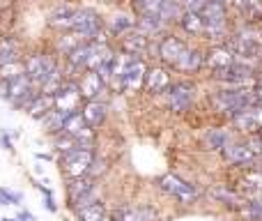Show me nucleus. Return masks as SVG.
Instances as JSON below:
<instances>
[{"mask_svg":"<svg viewBox=\"0 0 262 221\" xmlns=\"http://www.w3.org/2000/svg\"><path fill=\"white\" fill-rule=\"evenodd\" d=\"M230 51L237 55V60H255L262 55V26L249 23L239 28L235 37L230 39Z\"/></svg>","mask_w":262,"mask_h":221,"instance_id":"1","label":"nucleus"},{"mask_svg":"<svg viewBox=\"0 0 262 221\" xmlns=\"http://www.w3.org/2000/svg\"><path fill=\"white\" fill-rule=\"evenodd\" d=\"M212 104L216 111L228 113L235 117L237 113L253 106V88H228V90H219L212 95Z\"/></svg>","mask_w":262,"mask_h":221,"instance_id":"2","label":"nucleus"},{"mask_svg":"<svg viewBox=\"0 0 262 221\" xmlns=\"http://www.w3.org/2000/svg\"><path fill=\"white\" fill-rule=\"evenodd\" d=\"M37 90H35V81L28 76V72H21L16 76L5 81V97L12 102V106L26 111L30 106V102L35 99Z\"/></svg>","mask_w":262,"mask_h":221,"instance_id":"3","label":"nucleus"},{"mask_svg":"<svg viewBox=\"0 0 262 221\" xmlns=\"http://www.w3.org/2000/svg\"><path fill=\"white\" fill-rule=\"evenodd\" d=\"M72 30L76 32V35H81L83 42H95V39L104 42V37H101V18H99V14L90 7H81L74 12Z\"/></svg>","mask_w":262,"mask_h":221,"instance_id":"4","label":"nucleus"},{"mask_svg":"<svg viewBox=\"0 0 262 221\" xmlns=\"http://www.w3.org/2000/svg\"><path fill=\"white\" fill-rule=\"evenodd\" d=\"M92 162H95V150L90 148H78L69 154H62L60 157V164H62V171L67 173V177H83L90 173Z\"/></svg>","mask_w":262,"mask_h":221,"instance_id":"5","label":"nucleus"},{"mask_svg":"<svg viewBox=\"0 0 262 221\" xmlns=\"http://www.w3.org/2000/svg\"><path fill=\"white\" fill-rule=\"evenodd\" d=\"M200 14H203L205 26H207L205 35L209 39H223L226 37V5L219 0H209Z\"/></svg>","mask_w":262,"mask_h":221,"instance_id":"6","label":"nucleus"},{"mask_svg":"<svg viewBox=\"0 0 262 221\" xmlns=\"http://www.w3.org/2000/svg\"><path fill=\"white\" fill-rule=\"evenodd\" d=\"M26 72L28 76L35 81V86H44L55 72H60L55 60L51 55H44V53H32L26 58Z\"/></svg>","mask_w":262,"mask_h":221,"instance_id":"7","label":"nucleus"},{"mask_svg":"<svg viewBox=\"0 0 262 221\" xmlns=\"http://www.w3.org/2000/svg\"><path fill=\"white\" fill-rule=\"evenodd\" d=\"M159 187H161V191H166L168 196L177 198L180 203H184V205H191V203L198 200V189H195L193 185H189V182H184L182 177L172 175V173L163 175L161 180H159Z\"/></svg>","mask_w":262,"mask_h":221,"instance_id":"8","label":"nucleus"},{"mask_svg":"<svg viewBox=\"0 0 262 221\" xmlns=\"http://www.w3.org/2000/svg\"><path fill=\"white\" fill-rule=\"evenodd\" d=\"M193 97H195V88L191 86V83H172V86L166 90L168 109L175 111V113L189 111L191 104H193Z\"/></svg>","mask_w":262,"mask_h":221,"instance_id":"9","label":"nucleus"},{"mask_svg":"<svg viewBox=\"0 0 262 221\" xmlns=\"http://www.w3.org/2000/svg\"><path fill=\"white\" fill-rule=\"evenodd\" d=\"M223 159H226L230 166H244V168H251L255 162H258V157H255V152L251 150V145L246 143V140H232L230 145H228L226 150H223Z\"/></svg>","mask_w":262,"mask_h":221,"instance_id":"10","label":"nucleus"},{"mask_svg":"<svg viewBox=\"0 0 262 221\" xmlns=\"http://www.w3.org/2000/svg\"><path fill=\"white\" fill-rule=\"evenodd\" d=\"M81 99H83V95H81V88H78V83H64L62 90L55 95L53 102H55V109L76 113V111L83 109Z\"/></svg>","mask_w":262,"mask_h":221,"instance_id":"11","label":"nucleus"},{"mask_svg":"<svg viewBox=\"0 0 262 221\" xmlns=\"http://www.w3.org/2000/svg\"><path fill=\"white\" fill-rule=\"evenodd\" d=\"M149 69L145 67V63L140 58H134L122 78V90L124 92H138L140 88H145V78H147Z\"/></svg>","mask_w":262,"mask_h":221,"instance_id":"12","label":"nucleus"},{"mask_svg":"<svg viewBox=\"0 0 262 221\" xmlns=\"http://www.w3.org/2000/svg\"><path fill=\"white\" fill-rule=\"evenodd\" d=\"M78 88H81L83 99L90 102V99H97V97L106 90V81L99 76L97 69H88V72L81 76V81H78Z\"/></svg>","mask_w":262,"mask_h":221,"instance_id":"13","label":"nucleus"},{"mask_svg":"<svg viewBox=\"0 0 262 221\" xmlns=\"http://www.w3.org/2000/svg\"><path fill=\"white\" fill-rule=\"evenodd\" d=\"M81 115H83V120H85V125L90 127V129L97 131V129H99V127L106 122V115H108V106H106L104 102H99V99H90V102H85V104H83Z\"/></svg>","mask_w":262,"mask_h":221,"instance_id":"14","label":"nucleus"},{"mask_svg":"<svg viewBox=\"0 0 262 221\" xmlns=\"http://www.w3.org/2000/svg\"><path fill=\"white\" fill-rule=\"evenodd\" d=\"M186 49H189V46H186L180 37H166V39L159 44V58H161L163 63L175 67V65L180 63L182 55L186 53Z\"/></svg>","mask_w":262,"mask_h":221,"instance_id":"15","label":"nucleus"},{"mask_svg":"<svg viewBox=\"0 0 262 221\" xmlns=\"http://www.w3.org/2000/svg\"><path fill=\"white\" fill-rule=\"evenodd\" d=\"M237 63V55L232 53L226 46H214L207 55H205V65H207L212 72H221V69H228L230 65Z\"/></svg>","mask_w":262,"mask_h":221,"instance_id":"16","label":"nucleus"},{"mask_svg":"<svg viewBox=\"0 0 262 221\" xmlns=\"http://www.w3.org/2000/svg\"><path fill=\"white\" fill-rule=\"evenodd\" d=\"M209 196H212L214 200H219V203H223V205H228V208H232V210H239L242 205L246 203L244 196H242L239 191L230 189L228 185H216V187H212Z\"/></svg>","mask_w":262,"mask_h":221,"instance_id":"17","label":"nucleus"},{"mask_svg":"<svg viewBox=\"0 0 262 221\" xmlns=\"http://www.w3.org/2000/svg\"><path fill=\"white\" fill-rule=\"evenodd\" d=\"M232 140L235 138H232V134L228 129H209V131H205V136H203L205 150H212V152H223Z\"/></svg>","mask_w":262,"mask_h":221,"instance_id":"18","label":"nucleus"},{"mask_svg":"<svg viewBox=\"0 0 262 221\" xmlns=\"http://www.w3.org/2000/svg\"><path fill=\"white\" fill-rule=\"evenodd\" d=\"M168 88H170V76H168L166 69H161V67L149 69L147 78H145V90H147L149 95H161Z\"/></svg>","mask_w":262,"mask_h":221,"instance_id":"19","label":"nucleus"},{"mask_svg":"<svg viewBox=\"0 0 262 221\" xmlns=\"http://www.w3.org/2000/svg\"><path fill=\"white\" fill-rule=\"evenodd\" d=\"M113 221H157V212L152 208H120L111 214Z\"/></svg>","mask_w":262,"mask_h":221,"instance_id":"20","label":"nucleus"},{"mask_svg":"<svg viewBox=\"0 0 262 221\" xmlns=\"http://www.w3.org/2000/svg\"><path fill=\"white\" fill-rule=\"evenodd\" d=\"M74 12H76V9L69 7V5H60V7L51 9V14H49V26L58 28V30L69 32V30H72V26H74Z\"/></svg>","mask_w":262,"mask_h":221,"instance_id":"21","label":"nucleus"},{"mask_svg":"<svg viewBox=\"0 0 262 221\" xmlns=\"http://www.w3.org/2000/svg\"><path fill=\"white\" fill-rule=\"evenodd\" d=\"M122 46H124V53H131L136 55V58H140V55L147 51V35L140 30H129L127 35L122 37Z\"/></svg>","mask_w":262,"mask_h":221,"instance_id":"22","label":"nucleus"},{"mask_svg":"<svg viewBox=\"0 0 262 221\" xmlns=\"http://www.w3.org/2000/svg\"><path fill=\"white\" fill-rule=\"evenodd\" d=\"M97 185H95V177L90 175H83V177H72L67 185V196H69V203H74L76 198H81V196L90 194V191H95Z\"/></svg>","mask_w":262,"mask_h":221,"instance_id":"23","label":"nucleus"},{"mask_svg":"<svg viewBox=\"0 0 262 221\" xmlns=\"http://www.w3.org/2000/svg\"><path fill=\"white\" fill-rule=\"evenodd\" d=\"M55 109V102L51 99V97H46V95H41V92H37L35 95V99L30 102V106H28V115L30 117H35V120H44L46 115H49L51 111Z\"/></svg>","mask_w":262,"mask_h":221,"instance_id":"24","label":"nucleus"},{"mask_svg":"<svg viewBox=\"0 0 262 221\" xmlns=\"http://www.w3.org/2000/svg\"><path fill=\"white\" fill-rule=\"evenodd\" d=\"M69 115H72V113H69V111L53 109V111H51L49 115H46L41 122H44V127H46V131H49V134L58 136V134H64V125H67Z\"/></svg>","mask_w":262,"mask_h":221,"instance_id":"25","label":"nucleus"},{"mask_svg":"<svg viewBox=\"0 0 262 221\" xmlns=\"http://www.w3.org/2000/svg\"><path fill=\"white\" fill-rule=\"evenodd\" d=\"M180 23H182V28H184V32H189V35H205V30H207L205 18L200 12H184Z\"/></svg>","mask_w":262,"mask_h":221,"instance_id":"26","label":"nucleus"},{"mask_svg":"<svg viewBox=\"0 0 262 221\" xmlns=\"http://www.w3.org/2000/svg\"><path fill=\"white\" fill-rule=\"evenodd\" d=\"M205 65V55L200 53V51L195 49H186V53L180 58V63L175 65V69H180V72H198L200 67Z\"/></svg>","mask_w":262,"mask_h":221,"instance_id":"27","label":"nucleus"},{"mask_svg":"<svg viewBox=\"0 0 262 221\" xmlns=\"http://www.w3.org/2000/svg\"><path fill=\"white\" fill-rule=\"evenodd\" d=\"M163 26H166V21H163L159 14H140L138 23H136V28H138L140 32H145V35H159V32L163 30Z\"/></svg>","mask_w":262,"mask_h":221,"instance_id":"28","label":"nucleus"},{"mask_svg":"<svg viewBox=\"0 0 262 221\" xmlns=\"http://www.w3.org/2000/svg\"><path fill=\"white\" fill-rule=\"evenodd\" d=\"M18 63V44L14 39H3L0 42V67Z\"/></svg>","mask_w":262,"mask_h":221,"instance_id":"29","label":"nucleus"},{"mask_svg":"<svg viewBox=\"0 0 262 221\" xmlns=\"http://www.w3.org/2000/svg\"><path fill=\"white\" fill-rule=\"evenodd\" d=\"M134 28H136V21L131 16H127V14H115V16L111 18V30H113L115 35H127Z\"/></svg>","mask_w":262,"mask_h":221,"instance_id":"30","label":"nucleus"},{"mask_svg":"<svg viewBox=\"0 0 262 221\" xmlns=\"http://www.w3.org/2000/svg\"><path fill=\"white\" fill-rule=\"evenodd\" d=\"M53 145H55V150L60 152V157L81 148V145H78V140L74 138V136H69V134H58V136H55V140H53Z\"/></svg>","mask_w":262,"mask_h":221,"instance_id":"31","label":"nucleus"},{"mask_svg":"<svg viewBox=\"0 0 262 221\" xmlns=\"http://www.w3.org/2000/svg\"><path fill=\"white\" fill-rule=\"evenodd\" d=\"M106 219H108L106 217V208L101 203H95L78 212V221H106Z\"/></svg>","mask_w":262,"mask_h":221,"instance_id":"32","label":"nucleus"},{"mask_svg":"<svg viewBox=\"0 0 262 221\" xmlns=\"http://www.w3.org/2000/svg\"><path fill=\"white\" fill-rule=\"evenodd\" d=\"M95 203H99V198H97V189L90 191V194H85V196H81V198H76L74 203H69V208H74V212L78 214L81 210L90 208V205H95Z\"/></svg>","mask_w":262,"mask_h":221,"instance_id":"33","label":"nucleus"},{"mask_svg":"<svg viewBox=\"0 0 262 221\" xmlns=\"http://www.w3.org/2000/svg\"><path fill=\"white\" fill-rule=\"evenodd\" d=\"M23 200V196L18 191H12L7 187H0V205H18Z\"/></svg>","mask_w":262,"mask_h":221,"instance_id":"34","label":"nucleus"},{"mask_svg":"<svg viewBox=\"0 0 262 221\" xmlns=\"http://www.w3.org/2000/svg\"><path fill=\"white\" fill-rule=\"evenodd\" d=\"M104 168H106V162H104V159H97V157H95V162H92V168H90V173H88V175H90V177H97V175H101V173H104Z\"/></svg>","mask_w":262,"mask_h":221,"instance_id":"35","label":"nucleus"},{"mask_svg":"<svg viewBox=\"0 0 262 221\" xmlns=\"http://www.w3.org/2000/svg\"><path fill=\"white\" fill-rule=\"evenodd\" d=\"M0 140H3V145L9 150V152H12V150H14V148H12V140H9V136L5 134V131H3V134H0Z\"/></svg>","mask_w":262,"mask_h":221,"instance_id":"36","label":"nucleus"},{"mask_svg":"<svg viewBox=\"0 0 262 221\" xmlns=\"http://www.w3.org/2000/svg\"><path fill=\"white\" fill-rule=\"evenodd\" d=\"M44 205H46V210H49V212H55V210H58V205H55V200L51 198V196L44 200Z\"/></svg>","mask_w":262,"mask_h":221,"instance_id":"37","label":"nucleus"},{"mask_svg":"<svg viewBox=\"0 0 262 221\" xmlns=\"http://www.w3.org/2000/svg\"><path fill=\"white\" fill-rule=\"evenodd\" d=\"M18 219H21V221H35V217H32L30 212H21V214H18Z\"/></svg>","mask_w":262,"mask_h":221,"instance_id":"38","label":"nucleus"},{"mask_svg":"<svg viewBox=\"0 0 262 221\" xmlns=\"http://www.w3.org/2000/svg\"><path fill=\"white\" fill-rule=\"evenodd\" d=\"M219 3H223L228 7V5H237V0H219Z\"/></svg>","mask_w":262,"mask_h":221,"instance_id":"39","label":"nucleus"},{"mask_svg":"<svg viewBox=\"0 0 262 221\" xmlns=\"http://www.w3.org/2000/svg\"><path fill=\"white\" fill-rule=\"evenodd\" d=\"M0 221H18V219H0Z\"/></svg>","mask_w":262,"mask_h":221,"instance_id":"40","label":"nucleus"},{"mask_svg":"<svg viewBox=\"0 0 262 221\" xmlns=\"http://www.w3.org/2000/svg\"><path fill=\"white\" fill-rule=\"evenodd\" d=\"M106 221H113V219H111V217H108V219H106Z\"/></svg>","mask_w":262,"mask_h":221,"instance_id":"41","label":"nucleus"},{"mask_svg":"<svg viewBox=\"0 0 262 221\" xmlns=\"http://www.w3.org/2000/svg\"><path fill=\"white\" fill-rule=\"evenodd\" d=\"M260 134H262V129H260Z\"/></svg>","mask_w":262,"mask_h":221,"instance_id":"42","label":"nucleus"}]
</instances>
